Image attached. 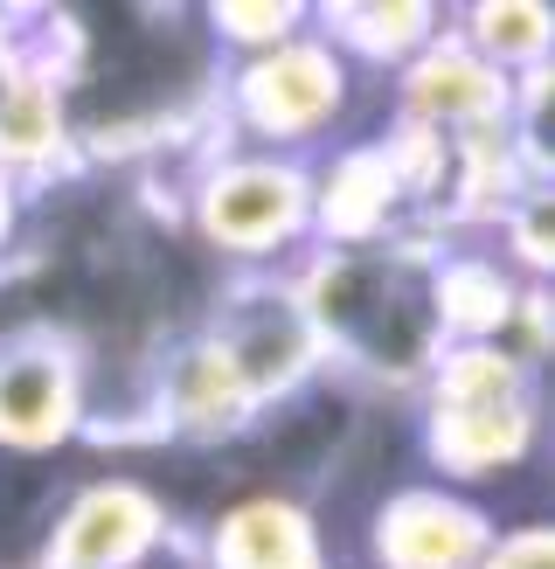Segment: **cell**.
<instances>
[{
	"instance_id": "obj_1",
	"label": "cell",
	"mask_w": 555,
	"mask_h": 569,
	"mask_svg": "<svg viewBox=\"0 0 555 569\" xmlns=\"http://www.w3.org/2000/svg\"><path fill=\"white\" fill-rule=\"evenodd\" d=\"M326 368L361 396H416L452 348L437 312V237L396 230L375 243H313L292 271Z\"/></svg>"
},
{
	"instance_id": "obj_9",
	"label": "cell",
	"mask_w": 555,
	"mask_h": 569,
	"mask_svg": "<svg viewBox=\"0 0 555 569\" xmlns=\"http://www.w3.org/2000/svg\"><path fill=\"white\" fill-rule=\"evenodd\" d=\"M188 569H333V562L305 500L243 487L188 535Z\"/></svg>"
},
{
	"instance_id": "obj_2",
	"label": "cell",
	"mask_w": 555,
	"mask_h": 569,
	"mask_svg": "<svg viewBox=\"0 0 555 569\" xmlns=\"http://www.w3.org/2000/svg\"><path fill=\"white\" fill-rule=\"evenodd\" d=\"M410 417L424 479H444L486 507L514 479L542 472V361H521L486 340H458L410 396Z\"/></svg>"
},
{
	"instance_id": "obj_6",
	"label": "cell",
	"mask_w": 555,
	"mask_h": 569,
	"mask_svg": "<svg viewBox=\"0 0 555 569\" xmlns=\"http://www.w3.org/2000/svg\"><path fill=\"white\" fill-rule=\"evenodd\" d=\"M202 327L222 340V355L236 361V376H243L258 410H271L278 396L305 389L326 368L292 278H222Z\"/></svg>"
},
{
	"instance_id": "obj_5",
	"label": "cell",
	"mask_w": 555,
	"mask_h": 569,
	"mask_svg": "<svg viewBox=\"0 0 555 569\" xmlns=\"http://www.w3.org/2000/svg\"><path fill=\"white\" fill-rule=\"evenodd\" d=\"M174 549L188 542L174 515L160 507V493L119 466H98V472H77V487L63 493L36 569H147Z\"/></svg>"
},
{
	"instance_id": "obj_7",
	"label": "cell",
	"mask_w": 555,
	"mask_h": 569,
	"mask_svg": "<svg viewBox=\"0 0 555 569\" xmlns=\"http://www.w3.org/2000/svg\"><path fill=\"white\" fill-rule=\"evenodd\" d=\"M493 507L444 479H410L396 487L361 535V569H480L493 549Z\"/></svg>"
},
{
	"instance_id": "obj_12",
	"label": "cell",
	"mask_w": 555,
	"mask_h": 569,
	"mask_svg": "<svg viewBox=\"0 0 555 569\" xmlns=\"http://www.w3.org/2000/svg\"><path fill=\"white\" fill-rule=\"evenodd\" d=\"M21 216H28V194H21L8 174H0V258L14 250V237H21Z\"/></svg>"
},
{
	"instance_id": "obj_13",
	"label": "cell",
	"mask_w": 555,
	"mask_h": 569,
	"mask_svg": "<svg viewBox=\"0 0 555 569\" xmlns=\"http://www.w3.org/2000/svg\"><path fill=\"white\" fill-rule=\"evenodd\" d=\"M147 569H188V556L174 549V556H160V562H147Z\"/></svg>"
},
{
	"instance_id": "obj_10",
	"label": "cell",
	"mask_w": 555,
	"mask_h": 569,
	"mask_svg": "<svg viewBox=\"0 0 555 569\" xmlns=\"http://www.w3.org/2000/svg\"><path fill=\"white\" fill-rule=\"evenodd\" d=\"M452 36L480 56L486 70L527 77V70H548L555 21H548V8H535V0H500V8H465L452 21Z\"/></svg>"
},
{
	"instance_id": "obj_4",
	"label": "cell",
	"mask_w": 555,
	"mask_h": 569,
	"mask_svg": "<svg viewBox=\"0 0 555 569\" xmlns=\"http://www.w3.org/2000/svg\"><path fill=\"white\" fill-rule=\"evenodd\" d=\"M354 91H361V70L320 36V21H305L299 36L258 56L215 63V139L250 153L320 160L341 147Z\"/></svg>"
},
{
	"instance_id": "obj_3",
	"label": "cell",
	"mask_w": 555,
	"mask_h": 569,
	"mask_svg": "<svg viewBox=\"0 0 555 569\" xmlns=\"http://www.w3.org/2000/svg\"><path fill=\"white\" fill-rule=\"evenodd\" d=\"M174 222L222 278H292L320 243L313 160L250 153L209 132L181 167Z\"/></svg>"
},
{
	"instance_id": "obj_11",
	"label": "cell",
	"mask_w": 555,
	"mask_h": 569,
	"mask_svg": "<svg viewBox=\"0 0 555 569\" xmlns=\"http://www.w3.org/2000/svg\"><path fill=\"white\" fill-rule=\"evenodd\" d=\"M480 569H555V535L548 521H507L493 535V549Z\"/></svg>"
},
{
	"instance_id": "obj_8",
	"label": "cell",
	"mask_w": 555,
	"mask_h": 569,
	"mask_svg": "<svg viewBox=\"0 0 555 569\" xmlns=\"http://www.w3.org/2000/svg\"><path fill=\"white\" fill-rule=\"evenodd\" d=\"M77 348L56 327H21L0 340V451L70 459L77 451Z\"/></svg>"
}]
</instances>
